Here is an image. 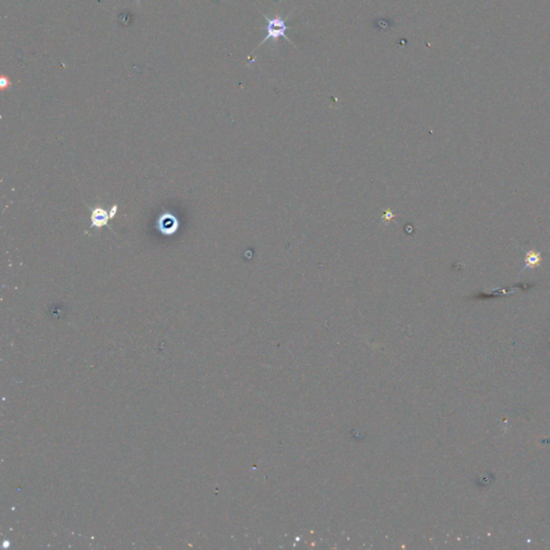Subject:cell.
Listing matches in <instances>:
<instances>
[{
	"instance_id": "1",
	"label": "cell",
	"mask_w": 550,
	"mask_h": 550,
	"mask_svg": "<svg viewBox=\"0 0 550 550\" xmlns=\"http://www.w3.org/2000/svg\"><path fill=\"white\" fill-rule=\"evenodd\" d=\"M263 16L265 17V20L268 22V26H267V37H265L261 42L259 43V46L264 44L265 41H268V40H273L274 42H276L277 40H279L281 37H284L285 39H287L288 41H290V39L287 37V30H288V26L286 24V22L284 21L281 16H275V17H269V16H265L263 14Z\"/></svg>"
},
{
	"instance_id": "2",
	"label": "cell",
	"mask_w": 550,
	"mask_h": 550,
	"mask_svg": "<svg viewBox=\"0 0 550 550\" xmlns=\"http://www.w3.org/2000/svg\"><path fill=\"white\" fill-rule=\"evenodd\" d=\"M178 228V221L172 214H163L158 219V229L164 234H173Z\"/></svg>"
},
{
	"instance_id": "3",
	"label": "cell",
	"mask_w": 550,
	"mask_h": 550,
	"mask_svg": "<svg viewBox=\"0 0 550 550\" xmlns=\"http://www.w3.org/2000/svg\"><path fill=\"white\" fill-rule=\"evenodd\" d=\"M111 216L109 215L107 211H104L103 208H96L91 212V227L101 228L103 226H108Z\"/></svg>"
},
{
	"instance_id": "4",
	"label": "cell",
	"mask_w": 550,
	"mask_h": 550,
	"mask_svg": "<svg viewBox=\"0 0 550 550\" xmlns=\"http://www.w3.org/2000/svg\"><path fill=\"white\" fill-rule=\"evenodd\" d=\"M538 263H540V256H538L537 254L531 253V255H528V258H526V265L531 264V267H534L535 264Z\"/></svg>"
},
{
	"instance_id": "5",
	"label": "cell",
	"mask_w": 550,
	"mask_h": 550,
	"mask_svg": "<svg viewBox=\"0 0 550 550\" xmlns=\"http://www.w3.org/2000/svg\"><path fill=\"white\" fill-rule=\"evenodd\" d=\"M116 212H117V205H114V206L111 208V213H110V216L113 217V216L115 215V214H116Z\"/></svg>"
},
{
	"instance_id": "6",
	"label": "cell",
	"mask_w": 550,
	"mask_h": 550,
	"mask_svg": "<svg viewBox=\"0 0 550 550\" xmlns=\"http://www.w3.org/2000/svg\"><path fill=\"white\" fill-rule=\"evenodd\" d=\"M7 84H10V81H9L8 79H5V78L3 77V78H2V83H1V87H2V88H4V87H5V85H7Z\"/></svg>"
}]
</instances>
